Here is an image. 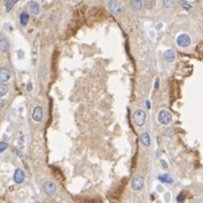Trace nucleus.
Here are the masks:
<instances>
[{
    "instance_id": "aec40b11",
    "label": "nucleus",
    "mask_w": 203,
    "mask_h": 203,
    "mask_svg": "<svg viewBox=\"0 0 203 203\" xmlns=\"http://www.w3.org/2000/svg\"><path fill=\"white\" fill-rule=\"evenodd\" d=\"M7 91H8V87H7V85H2V86H1V88H0V95L5 96Z\"/></svg>"
},
{
    "instance_id": "a211bd4d",
    "label": "nucleus",
    "mask_w": 203,
    "mask_h": 203,
    "mask_svg": "<svg viewBox=\"0 0 203 203\" xmlns=\"http://www.w3.org/2000/svg\"><path fill=\"white\" fill-rule=\"evenodd\" d=\"M131 4L133 6V8L140 9L142 7V0H131Z\"/></svg>"
},
{
    "instance_id": "6e6552de",
    "label": "nucleus",
    "mask_w": 203,
    "mask_h": 203,
    "mask_svg": "<svg viewBox=\"0 0 203 203\" xmlns=\"http://www.w3.org/2000/svg\"><path fill=\"white\" fill-rule=\"evenodd\" d=\"M164 60L166 62H169V63H172L175 61L176 59V52L174 51V50H167V51L164 52Z\"/></svg>"
},
{
    "instance_id": "4be33fe9",
    "label": "nucleus",
    "mask_w": 203,
    "mask_h": 203,
    "mask_svg": "<svg viewBox=\"0 0 203 203\" xmlns=\"http://www.w3.org/2000/svg\"><path fill=\"white\" fill-rule=\"evenodd\" d=\"M8 147V144L6 142H1V144H0V151L1 152H4L5 150H6V148Z\"/></svg>"
},
{
    "instance_id": "ddd939ff",
    "label": "nucleus",
    "mask_w": 203,
    "mask_h": 203,
    "mask_svg": "<svg viewBox=\"0 0 203 203\" xmlns=\"http://www.w3.org/2000/svg\"><path fill=\"white\" fill-rule=\"evenodd\" d=\"M28 21H30V15H28V13L23 11V13L19 15V22H21V24H22L23 26H25L26 24L28 23Z\"/></svg>"
},
{
    "instance_id": "2eb2a0df",
    "label": "nucleus",
    "mask_w": 203,
    "mask_h": 203,
    "mask_svg": "<svg viewBox=\"0 0 203 203\" xmlns=\"http://www.w3.org/2000/svg\"><path fill=\"white\" fill-rule=\"evenodd\" d=\"M18 0H6V4H5V7H6V10L7 11H10L13 9L14 5L17 2Z\"/></svg>"
},
{
    "instance_id": "f03ea898",
    "label": "nucleus",
    "mask_w": 203,
    "mask_h": 203,
    "mask_svg": "<svg viewBox=\"0 0 203 203\" xmlns=\"http://www.w3.org/2000/svg\"><path fill=\"white\" fill-rule=\"evenodd\" d=\"M133 121L138 126H142L146 122V112L143 109H137L133 113Z\"/></svg>"
},
{
    "instance_id": "9b49d317",
    "label": "nucleus",
    "mask_w": 203,
    "mask_h": 203,
    "mask_svg": "<svg viewBox=\"0 0 203 203\" xmlns=\"http://www.w3.org/2000/svg\"><path fill=\"white\" fill-rule=\"evenodd\" d=\"M10 76H11V74H10V71H9L7 68H2V69H1L0 78H1V81L2 82L8 81L9 79H10Z\"/></svg>"
},
{
    "instance_id": "39448f33",
    "label": "nucleus",
    "mask_w": 203,
    "mask_h": 203,
    "mask_svg": "<svg viewBox=\"0 0 203 203\" xmlns=\"http://www.w3.org/2000/svg\"><path fill=\"white\" fill-rule=\"evenodd\" d=\"M108 9H109V11H112V13L115 14V15L121 14L122 10H123L121 4H120L117 0H111V1L108 2Z\"/></svg>"
},
{
    "instance_id": "f257e3e1",
    "label": "nucleus",
    "mask_w": 203,
    "mask_h": 203,
    "mask_svg": "<svg viewBox=\"0 0 203 203\" xmlns=\"http://www.w3.org/2000/svg\"><path fill=\"white\" fill-rule=\"evenodd\" d=\"M158 122L163 125H168L172 122V114L166 109H161L158 113Z\"/></svg>"
},
{
    "instance_id": "5701e85b",
    "label": "nucleus",
    "mask_w": 203,
    "mask_h": 203,
    "mask_svg": "<svg viewBox=\"0 0 203 203\" xmlns=\"http://www.w3.org/2000/svg\"><path fill=\"white\" fill-rule=\"evenodd\" d=\"M184 201H185V195L182 194V193H181V194L177 196V202L181 203V202H184Z\"/></svg>"
},
{
    "instance_id": "7ed1b4c3",
    "label": "nucleus",
    "mask_w": 203,
    "mask_h": 203,
    "mask_svg": "<svg viewBox=\"0 0 203 203\" xmlns=\"http://www.w3.org/2000/svg\"><path fill=\"white\" fill-rule=\"evenodd\" d=\"M43 191L46 195L52 196V195H54L56 193V191H58V186H56V184L54 183V182L49 181L43 185Z\"/></svg>"
},
{
    "instance_id": "1a4fd4ad",
    "label": "nucleus",
    "mask_w": 203,
    "mask_h": 203,
    "mask_svg": "<svg viewBox=\"0 0 203 203\" xmlns=\"http://www.w3.org/2000/svg\"><path fill=\"white\" fill-rule=\"evenodd\" d=\"M32 117H33V120L36 121V122L41 121V120H42V117H43V111H42V108L40 107V106H36V107L33 109Z\"/></svg>"
},
{
    "instance_id": "f8f14e48",
    "label": "nucleus",
    "mask_w": 203,
    "mask_h": 203,
    "mask_svg": "<svg viewBox=\"0 0 203 203\" xmlns=\"http://www.w3.org/2000/svg\"><path fill=\"white\" fill-rule=\"evenodd\" d=\"M140 141H141V143H142L143 146L149 147V146H150V137H149V133H148V132H144V133L141 134Z\"/></svg>"
},
{
    "instance_id": "393cba45",
    "label": "nucleus",
    "mask_w": 203,
    "mask_h": 203,
    "mask_svg": "<svg viewBox=\"0 0 203 203\" xmlns=\"http://www.w3.org/2000/svg\"><path fill=\"white\" fill-rule=\"evenodd\" d=\"M26 88H27V90H28V91H32V88H33V87H32V82H28Z\"/></svg>"
},
{
    "instance_id": "20e7f679",
    "label": "nucleus",
    "mask_w": 203,
    "mask_h": 203,
    "mask_svg": "<svg viewBox=\"0 0 203 203\" xmlns=\"http://www.w3.org/2000/svg\"><path fill=\"white\" fill-rule=\"evenodd\" d=\"M143 185H144V181H143V177L140 176V175H135L131 182V187L133 189L134 191H140L143 189Z\"/></svg>"
},
{
    "instance_id": "0eeeda50",
    "label": "nucleus",
    "mask_w": 203,
    "mask_h": 203,
    "mask_svg": "<svg viewBox=\"0 0 203 203\" xmlns=\"http://www.w3.org/2000/svg\"><path fill=\"white\" fill-rule=\"evenodd\" d=\"M14 181L17 184H21V183H23V182L25 181V173H24L23 169L17 168L15 170V173H14Z\"/></svg>"
},
{
    "instance_id": "423d86ee",
    "label": "nucleus",
    "mask_w": 203,
    "mask_h": 203,
    "mask_svg": "<svg viewBox=\"0 0 203 203\" xmlns=\"http://www.w3.org/2000/svg\"><path fill=\"white\" fill-rule=\"evenodd\" d=\"M177 45L181 48H187L191 45V37L187 34H181L177 37Z\"/></svg>"
},
{
    "instance_id": "9d476101",
    "label": "nucleus",
    "mask_w": 203,
    "mask_h": 203,
    "mask_svg": "<svg viewBox=\"0 0 203 203\" xmlns=\"http://www.w3.org/2000/svg\"><path fill=\"white\" fill-rule=\"evenodd\" d=\"M28 7H30V14L33 15H37L40 13V5L36 2V1H30L28 4Z\"/></svg>"
},
{
    "instance_id": "412c9836",
    "label": "nucleus",
    "mask_w": 203,
    "mask_h": 203,
    "mask_svg": "<svg viewBox=\"0 0 203 203\" xmlns=\"http://www.w3.org/2000/svg\"><path fill=\"white\" fill-rule=\"evenodd\" d=\"M181 5H182V7L185 9V10H190V9L192 8V6H191L189 2H186V1H182Z\"/></svg>"
},
{
    "instance_id": "4468645a",
    "label": "nucleus",
    "mask_w": 203,
    "mask_h": 203,
    "mask_svg": "<svg viewBox=\"0 0 203 203\" xmlns=\"http://www.w3.org/2000/svg\"><path fill=\"white\" fill-rule=\"evenodd\" d=\"M158 179L161 181L163 183H173V178H172V176H169L168 174L160 175V176H158Z\"/></svg>"
},
{
    "instance_id": "dca6fc26",
    "label": "nucleus",
    "mask_w": 203,
    "mask_h": 203,
    "mask_svg": "<svg viewBox=\"0 0 203 203\" xmlns=\"http://www.w3.org/2000/svg\"><path fill=\"white\" fill-rule=\"evenodd\" d=\"M0 48H1V51H2V52L8 51L9 42L6 39H2V40H1V42H0Z\"/></svg>"
},
{
    "instance_id": "6ab92c4d",
    "label": "nucleus",
    "mask_w": 203,
    "mask_h": 203,
    "mask_svg": "<svg viewBox=\"0 0 203 203\" xmlns=\"http://www.w3.org/2000/svg\"><path fill=\"white\" fill-rule=\"evenodd\" d=\"M173 2L174 0H163V4H164V6L166 8H170L173 6Z\"/></svg>"
},
{
    "instance_id": "b1692460",
    "label": "nucleus",
    "mask_w": 203,
    "mask_h": 203,
    "mask_svg": "<svg viewBox=\"0 0 203 203\" xmlns=\"http://www.w3.org/2000/svg\"><path fill=\"white\" fill-rule=\"evenodd\" d=\"M161 165L164 166V168H165V169H167V168H168V165H167V163H166L165 160H161Z\"/></svg>"
},
{
    "instance_id": "f3484780",
    "label": "nucleus",
    "mask_w": 203,
    "mask_h": 203,
    "mask_svg": "<svg viewBox=\"0 0 203 203\" xmlns=\"http://www.w3.org/2000/svg\"><path fill=\"white\" fill-rule=\"evenodd\" d=\"M143 4H144V6H146V8L151 9L155 7L156 0H143Z\"/></svg>"
}]
</instances>
